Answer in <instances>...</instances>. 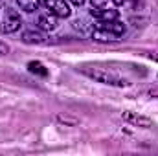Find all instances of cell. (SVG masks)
I'll use <instances>...</instances> for the list:
<instances>
[{"label":"cell","instance_id":"4","mask_svg":"<svg viewBox=\"0 0 158 156\" xmlns=\"http://www.w3.org/2000/svg\"><path fill=\"white\" fill-rule=\"evenodd\" d=\"M121 119L134 125V127H140V129H149L153 127V119H149L143 114H138V112H131V110H123L121 112Z\"/></svg>","mask_w":158,"mask_h":156},{"label":"cell","instance_id":"16","mask_svg":"<svg viewBox=\"0 0 158 156\" xmlns=\"http://www.w3.org/2000/svg\"><path fill=\"white\" fill-rule=\"evenodd\" d=\"M114 2V6H125L127 4V0H112Z\"/></svg>","mask_w":158,"mask_h":156},{"label":"cell","instance_id":"9","mask_svg":"<svg viewBox=\"0 0 158 156\" xmlns=\"http://www.w3.org/2000/svg\"><path fill=\"white\" fill-rule=\"evenodd\" d=\"M99 26L105 28V30H109V31H112V33H116V35H119V37L125 33V24L121 20H118V18L107 20V22H99Z\"/></svg>","mask_w":158,"mask_h":156},{"label":"cell","instance_id":"1","mask_svg":"<svg viewBox=\"0 0 158 156\" xmlns=\"http://www.w3.org/2000/svg\"><path fill=\"white\" fill-rule=\"evenodd\" d=\"M81 74H85L86 77L94 79L96 83H101V84H109V86H116V88H125L129 86V79L121 77L114 72H109L105 68H98V66H81L79 68Z\"/></svg>","mask_w":158,"mask_h":156},{"label":"cell","instance_id":"8","mask_svg":"<svg viewBox=\"0 0 158 156\" xmlns=\"http://www.w3.org/2000/svg\"><path fill=\"white\" fill-rule=\"evenodd\" d=\"M57 26H59L57 17L52 15L50 11H46V13L37 17V28L42 30V31H53V30H57Z\"/></svg>","mask_w":158,"mask_h":156},{"label":"cell","instance_id":"14","mask_svg":"<svg viewBox=\"0 0 158 156\" xmlns=\"http://www.w3.org/2000/svg\"><path fill=\"white\" fill-rule=\"evenodd\" d=\"M70 4H74V6H77V7H81V6H85V2L86 0H68Z\"/></svg>","mask_w":158,"mask_h":156},{"label":"cell","instance_id":"15","mask_svg":"<svg viewBox=\"0 0 158 156\" xmlns=\"http://www.w3.org/2000/svg\"><path fill=\"white\" fill-rule=\"evenodd\" d=\"M92 2V6H105L107 4V0H90Z\"/></svg>","mask_w":158,"mask_h":156},{"label":"cell","instance_id":"11","mask_svg":"<svg viewBox=\"0 0 158 156\" xmlns=\"http://www.w3.org/2000/svg\"><path fill=\"white\" fill-rule=\"evenodd\" d=\"M28 70L31 72V74H35V76H40V77H46L48 76V70H46V66L39 63V61H30L28 63Z\"/></svg>","mask_w":158,"mask_h":156},{"label":"cell","instance_id":"2","mask_svg":"<svg viewBox=\"0 0 158 156\" xmlns=\"http://www.w3.org/2000/svg\"><path fill=\"white\" fill-rule=\"evenodd\" d=\"M22 26V18H20V13L17 9H11V7H6V11L2 13V18H0V33H6V35H11L15 31H19Z\"/></svg>","mask_w":158,"mask_h":156},{"label":"cell","instance_id":"6","mask_svg":"<svg viewBox=\"0 0 158 156\" xmlns=\"http://www.w3.org/2000/svg\"><path fill=\"white\" fill-rule=\"evenodd\" d=\"M90 15L99 20V22H107V20H114L118 18V11L114 7H107V6H92Z\"/></svg>","mask_w":158,"mask_h":156},{"label":"cell","instance_id":"13","mask_svg":"<svg viewBox=\"0 0 158 156\" xmlns=\"http://www.w3.org/2000/svg\"><path fill=\"white\" fill-rule=\"evenodd\" d=\"M7 53H9V46L0 40V55H7Z\"/></svg>","mask_w":158,"mask_h":156},{"label":"cell","instance_id":"17","mask_svg":"<svg viewBox=\"0 0 158 156\" xmlns=\"http://www.w3.org/2000/svg\"><path fill=\"white\" fill-rule=\"evenodd\" d=\"M149 59H153V61L158 63V53H149Z\"/></svg>","mask_w":158,"mask_h":156},{"label":"cell","instance_id":"3","mask_svg":"<svg viewBox=\"0 0 158 156\" xmlns=\"http://www.w3.org/2000/svg\"><path fill=\"white\" fill-rule=\"evenodd\" d=\"M42 4H44V7H46L52 15H55L57 18H66V17H70V13H72L70 4H68L66 0H42Z\"/></svg>","mask_w":158,"mask_h":156},{"label":"cell","instance_id":"5","mask_svg":"<svg viewBox=\"0 0 158 156\" xmlns=\"http://www.w3.org/2000/svg\"><path fill=\"white\" fill-rule=\"evenodd\" d=\"M90 39L96 40V42H101V44H112V42H118L119 40V35L101 28V26H96L90 33Z\"/></svg>","mask_w":158,"mask_h":156},{"label":"cell","instance_id":"10","mask_svg":"<svg viewBox=\"0 0 158 156\" xmlns=\"http://www.w3.org/2000/svg\"><path fill=\"white\" fill-rule=\"evenodd\" d=\"M17 4L26 13H37L40 7V0H17Z\"/></svg>","mask_w":158,"mask_h":156},{"label":"cell","instance_id":"12","mask_svg":"<svg viewBox=\"0 0 158 156\" xmlns=\"http://www.w3.org/2000/svg\"><path fill=\"white\" fill-rule=\"evenodd\" d=\"M86 24H88L86 20H76V22H74V28H76V30L81 28V31H83V33H88V35H90L94 28H92V26H86Z\"/></svg>","mask_w":158,"mask_h":156},{"label":"cell","instance_id":"7","mask_svg":"<svg viewBox=\"0 0 158 156\" xmlns=\"http://www.w3.org/2000/svg\"><path fill=\"white\" fill-rule=\"evenodd\" d=\"M20 40L24 44H44L48 40V37H46V33L42 30L37 28V30H26V31H22Z\"/></svg>","mask_w":158,"mask_h":156}]
</instances>
